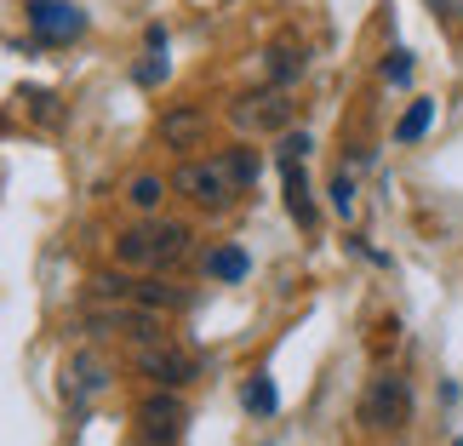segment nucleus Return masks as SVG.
Segmentation results:
<instances>
[{
    "label": "nucleus",
    "instance_id": "nucleus-8",
    "mask_svg": "<svg viewBox=\"0 0 463 446\" xmlns=\"http://www.w3.org/2000/svg\"><path fill=\"white\" fill-rule=\"evenodd\" d=\"M235 127H241V132H280V127H292V103H287V92L241 98V103H235Z\"/></svg>",
    "mask_w": 463,
    "mask_h": 446
},
{
    "label": "nucleus",
    "instance_id": "nucleus-19",
    "mask_svg": "<svg viewBox=\"0 0 463 446\" xmlns=\"http://www.w3.org/2000/svg\"><path fill=\"white\" fill-rule=\"evenodd\" d=\"M275 58V86H287L292 75H304V52H269Z\"/></svg>",
    "mask_w": 463,
    "mask_h": 446
},
{
    "label": "nucleus",
    "instance_id": "nucleus-21",
    "mask_svg": "<svg viewBox=\"0 0 463 446\" xmlns=\"http://www.w3.org/2000/svg\"><path fill=\"white\" fill-rule=\"evenodd\" d=\"M155 81H166V58H160V52L149 63H137V86H155Z\"/></svg>",
    "mask_w": 463,
    "mask_h": 446
},
{
    "label": "nucleus",
    "instance_id": "nucleus-5",
    "mask_svg": "<svg viewBox=\"0 0 463 446\" xmlns=\"http://www.w3.org/2000/svg\"><path fill=\"white\" fill-rule=\"evenodd\" d=\"M184 423H189V406L177 401V389H155V395L137 401V435L149 446H177Z\"/></svg>",
    "mask_w": 463,
    "mask_h": 446
},
{
    "label": "nucleus",
    "instance_id": "nucleus-1",
    "mask_svg": "<svg viewBox=\"0 0 463 446\" xmlns=\"http://www.w3.org/2000/svg\"><path fill=\"white\" fill-rule=\"evenodd\" d=\"M258 149H229V155H212V160H184V166L172 172V189L184 195L194 206H229L241 189L258 184Z\"/></svg>",
    "mask_w": 463,
    "mask_h": 446
},
{
    "label": "nucleus",
    "instance_id": "nucleus-4",
    "mask_svg": "<svg viewBox=\"0 0 463 446\" xmlns=\"http://www.w3.org/2000/svg\"><path fill=\"white\" fill-rule=\"evenodd\" d=\"M406 418H412V389H406V378L401 372H378L361 395V423H372V430H401Z\"/></svg>",
    "mask_w": 463,
    "mask_h": 446
},
{
    "label": "nucleus",
    "instance_id": "nucleus-14",
    "mask_svg": "<svg viewBox=\"0 0 463 446\" xmlns=\"http://www.w3.org/2000/svg\"><path fill=\"white\" fill-rule=\"evenodd\" d=\"M430 120H435V103H430V98H418L412 109L401 115V127H395V138H401V144H418V138L430 132Z\"/></svg>",
    "mask_w": 463,
    "mask_h": 446
},
{
    "label": "nucleus",
    "instance_id": "nucleus-7",
    "mask_svg": "<svg viewBox=\"0 0 463 446\" xmlns=\"http://www.w3.org/2000/svg\"><path fill=\"white\" fill-rule=\"evenodd\" d=\"M109 384H115V361H109L103 349H80L75 361H69V372H63L69 401H98Z\"/></svg>",
    "mask_w": 463,
    "mask_h": 446
},
{
    "label": "nucleus",
    "instance_id": "nucleus-20",
    "mask_svg": "<svg viewBox=\"0 0 463 446\" xmlns=\"http://www.w3.org/2000/svg\"><path fill=\"white\" fill-rule=\"evenodd\" d=\"M332 206H337V212H344V218H349V212H354V184H349V177H344V172H337V177H332Z\"/></svg>",
    "mask_w": 463,
    "mask_h": 446
},
{
    "label": "nucleus",
    "instance_id": "nucleus-13",
    "mask_svg": "<svg viewBox=\"0 0 463 446\" xmlns=\"http://www.w3.org/2000/svg\"><path fill=\"white\" fill-rule=\"evenodd\" d=\"M132 298H137V303H149V309H189V292L160 287V280H132Z\"/></svg>",
    "mask_w": 463,
    "mask_h": 446
},
{
    "label": "nucleus",
    "instance_id": "nucleus-11",
    "mask_svg": "<svg viewBox=\"0 0 463 446\" xmlns=\"http://www.w3.org/2000/svg\"><path fill=\"white\" fill-rule=\"evenodd\" d=\"M280 172H287V206L298 223H315V201H309V177H304V155H280Z\"/></svg>",
    "mask_w": 463,
    "mask_h": 446
},
{
    "label": "nucleus",
    "instance_id": "nucleus-18",
    "mask_svg": "<svg viewBox=\"0 0 463 446\" xmlns=\"http://www.w3.org/2000/svg\"><path fill=\"white\" fill-rule=\"evenodd\" d=\"M383 81L389 86H406V81H412V52H389V58H383Z\"/></svg>",
    "mask_w": 463,
    "mask_h": 446
},
{
    "label": "nucleus",
    "instance_id": "nucleus-10",
    "mask_svg": "<svg viewBox=\"0 0 463 446\" xmlns=\"http://www.w3.org/2000/svg\"><path fill=\"white\" fill-rule=\"evenodd\" d=\"M149 229H155V270H177L194 252V235L184 223H149Z\"/></svg>",
    "mask_w": 463,
    "mask_h": 446
},
{
    "label": "nucleus",
    "instance_id": "nucleus-3",
    "mask_svg": "<svg viewBox=\"0 0 463 446\" xmlns=\"http://www.w3.org/2000/svg\"><path fill=\"white\" fill-rule=\"evenodd\" d=\"M137 372H144L149 384H160V389H189L194 378H201V355H189L184 344H172L166 332L160 337H149V344H137Z\"/></svg>",
    "mask_w": 463,
    "mask_h": 446
},
{
    "label": "nucleus",
    "instance_id": "nucleus-9",
    "mask_svg": "<svg viewBox=\"0 0 463 446\" xmlns=\"http://www.w3.org/2000/svg\"><path fill=\"white\" fill-rule=\"evenodd\" d=\"M206 132H212V120H206V109H194V103H177V109L160 115V144L166 149H201Z\"/></svg>",
    "mask_w": 463,
    "mask_h": 446
},
{
    "label": "nucleus",
    "instance_id": "nucleus-6",
    "mask_svg": "<svg viewBox=\"0 0 463 446\" xmlns=\"http://www.w3.org/2000/svg\"><path fill=\"white\" fill-rule=\"evenodd\" d=\"M29 29L41 34V41L63 46V41H75V34H86V12L75 0H29Z\"/></svg>",
    "mask_w": 463,
    "mask_h": 446
},
{
    "label": "nucleus",
    "instance_id": "nucleus-15",
    "mask_svg": "<svg viewBox=\"0 0 463 446\" xmlns=\"http://www.w3.org/2000/svg\"><path fill=\"white\" fill-rule=\"evenodd\" d=\"M115 252H120V263H155V229H127Z\"/></svg>",
    "mask_w": 463,
    "mask_h": 446
},
{
    "label": "nucleus",
    "instance_id": "nucleus-2",
    "mask_svg": "<svg viewBox=\"0 0 463 446\" xmlns=\"http://www.w3.org/2000/svg\"><path fill=\"white\" fill-rule=\"evenodd\" d=\"M86 332L92 337H132V344H149V337H160L166 327H160V315L149 309V303L137 298H98L92 309H86Z\"/></svg>",
    "mask_w": 463,
    "mask_h": 446
},
{
    "label": "nucleus",
    "instance_id": "nucleus-17",
    "mask_svg": "<svg viewBox=\"0 0 463 446\" xmlns=\"http://www.w3.org/2000/svg\"><path fill=\"white\" fill-rule=\"evenodd\" d=\"M160 195H166V184H160V177H149V172H144V177H132L127 201H132L137 212H155V206H160Z\"/></svg>",
    "mask_w": 463,
    "mask_h": 446
},
{
    "label": "nucleus",
    "instance_id": "nucleus-16",
    "mask_svg": "<svg viewBox=\"0 0 463 446\" xmlns=\"http://www.w3.org/2000/svg\"><path fill=\"white\" fill-rule=\"evenodd\" d=\"M241 401H246V413H258V418H269L275 406H280V395H275V384H269V378H252V384L241 389Z\"/></svg>",
    "mask_w": 463,
    "mask_h": 446
},
{
    "label": "nucleus",
    "instance_id": "nucleus-12",
    "mask_svg": "<svg viewBox=\"0 0 463 446\" xmlns=\"http://www.w3.org/2000/svg\"><path fill=\"white\" fill-rule=\"evenodd\" d=\"M246 270H252V263H246L241 246H218V252H206V275L212 280H246Z\"/></svg>",
    "mask_w": 463,
    "mask_h": 446
}]
</instances>
